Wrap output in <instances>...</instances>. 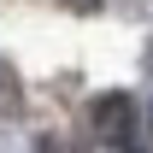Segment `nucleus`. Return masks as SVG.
<instances>
[{
	"mask_svg": "<svg viewBox=\"0 0 153 153\" xmlns=\"http://www.w3.org/2000/svg\"><path fill=\"white\" fill-rule=\"evenodd\" d=\"M94 130L106 135V141H118V147H124V141L135 135V106H130L124 94H106V100L94 106Z\"/></svg>",
	"mask_w": 153,
	"mask_h": 153,
	"instance_id": "f257e3e1",
	"label": "nucleus"
},
{
	"mask_svg": "<svg viewBox=\"0 0 153 153\" xmlns=\"http://www.w3.org/2000/svg\"><path fill=\"white\" fill-rule=\"evenodd\" d=\"M65 6H76V12H94V6H100V0H65Z\"/></svg>",
	"mask_w": 153,
	"mask_h": 153,
	"instance_id": "f03ea898",
	"label": "nucleus"
}]
</instances>
